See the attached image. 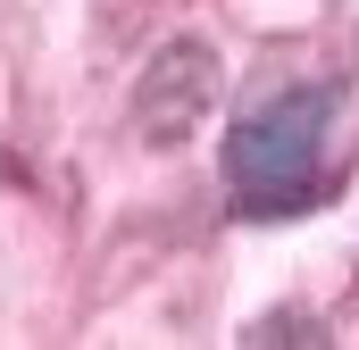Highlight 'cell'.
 <instances>
[{"mask_svg": "<svg viewBox=\"0 0 359 350\" xmlns=\"http://www.w3.org/2000/svg\"><path fill=\"white\" fill-rule=\"evenodd\" d=\"M326 125H334V92L301 84L251 108L226 142V183L243 200V217H284L318 192V159H326Z\"/></svg>", "mask_w": 359, "mask_h": 350, "instance_id": "1", "label": "cell"}, {"mask_svg": "<svg viewBox=\"0 0 359 350\" xmlns=\"http://www.w3.org/2000/svg\"><path fill=\"white\" fill-rule=\"evenodd\" d=\"M209 100H217V59H209V42H168V50L142 67V84H134V125H142V142L176 150L184 134L209 117Z\"/></svg>", "mask_w": 359, "mask_h": 350, "instance_id": "2", "label": "cell"}]
</instances>
